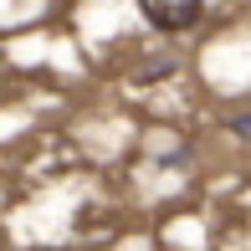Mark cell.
<instances>
[{
  "mask_svg": "<svg viewBox=\"0 0 251 251\" xmlns=\"http://www.w3.org/2000/svg\"><path fill=\"white\" fill-rule=\"evenodd\" d=\"M139 10L159 31H185L200 21V0H139Z\"/></svg>",
  "mask_w": 251,
  "mask_h": 251,
  "instance_id": "obj_1",
  "label": "cell"
},
{
  "mask_svg": "<svg viewBox=\"0 0 251 251\" xmlns=\"http://www.w3.org/2000/svg\"><path fill=\"white\" fill-rule=\"evenodd\" d=\"M231 128H236V133H241V139H251V118H236V123H231Z\"/></svg>",
  "mask_w": 251,
  "mask_h": 251,
  "instance_id": "obj_2",
  "label": "cell"
}]
</instances>
